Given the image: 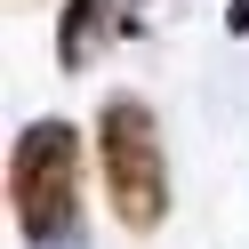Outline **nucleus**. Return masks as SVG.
I'll return each mask as SVG.
<instances>
[{
	"mask_svg": "<svg viewBox=\"0 0 249 249\" xmlns=\"http://www.w3.org/2000/svg\"><path fill=\"white\" fill-rule=\"evenodd\" d=\"M225 24H233V33H249V0H233V8H225Z\"/></svg>",
	"mask_w": 249,
	"mask_h": 249,
	"instance_id": "4",
	"label": "nucleus"
},
{
	"mask_svg": "<svg viewBox=\"0 0 249 249\" xmlns=\"http://www.w3.org/2000/svg\"><path fill=\"white\" fill-rule=\"evenodd\" d=\"M129 17H137V0H65V17H56V65L89 72L113 49V33H129Z\"/></svg>",
	"mask_w": 249,
	"mask_h": 249,
	"instance_id": "3",
	"label": "nucleus"
},
{
	"mask_svg": "<svg viewBox=\"0 0 249 249\" xmlns=\"http://www.w3.org/2000/svg\"><path fill=\"white\" fill-rule=\"evenodd\" d=\"M8 209L33 249L89 241L81 233V129L72 121H24L8 153Z\"/></svg>",
	"mask_w": 249,
	"mask_h": 249,
	"instance_id": "1",
	"label": "nucleus"
},
{
	"mask_svg": "<svg viewBox=\"0 0 249 249\" xmlns=\"http://www.w3.org/2000/svg\"><path fill=\"white\" fill-rule=\"evenodd\" d=\"M65 249H89V241H65Z\"/></svg>",
	"mask_w": 249,
	"mask_h": 249,
	"instance_id": "5",
	"label": "nucleus"
},
{
	"mask_svg": "<svg viewBox=\"0 0 249 249\" xmlns=\"http://www.w3.org/2000/svg\"><path fill=\"white\" fill-rule=\"evenodd\" d=\"M97 177L105 201L129 233H153L169 217V161H161V121L145 97H105L97 113Z\"/></svg>",
	"mask_w": 249,
	"mask_h": 249,
	"instance_id": "2",
	"label": "nucleus"
}]
</instances>
